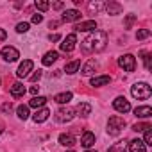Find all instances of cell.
<instances>
[{
	"label": "cell",
	"instance_id": "obj_1",
	"mask_svg": "<svg viewBox=\"0 0 152 152\" xmlns=\"http://www.w3.org/2000/svg\"><path fill=\"white\" fill-rule=\"evenodd\" d=\"M106 45H107V34L104 31H95L91 36H88L83 41L81 48L83 52H100L106 48Z\"/></svg>",
	"mask_w": 152,
	"mask_h": 152
},
{
	"label": "cell",
	"instance_id": "obj_2",
	"mask_svg": "<svg viewBox=\"0 0 152 152\" xmlns=\"http://www.w3.org/2000/svg\"><path fill=\"white\" fill-rule=\"evenodd\" d=\"M150 93H152V90H150V86H148L147 83H136V84L131 88V95H132L134 99H138V100L148 99Z\"/></svg>",
	"mask_w": 152,
	"mask_h": 152
},
{
	"label": "cell",
	"instance_id": "obj_3",
	"mask_svg": "<svg viewBox=\"0 0 152 152\" xmlns=\"http://www.w3.org/2000/svg\"><path fill=\"white\" fill-rule=\"evenodd\" d=\"M124 127H125V120H124V118H120V116H111L109 122H107V134L118 136Z\"/></svg>",
	"mask_w": 152,
	"mask_h": 152
},
{
	"label": "cell",
	"instance_id": "obj_4",
	"mask_svg": "<svg viewBox=\"0 0 152 152\" xmlns=\"http://www.w3.org/2000/svg\"><path fill=\"white\" fill-rule=\"evenodd\" d=\"M118 64H120L125 72H134V70H136V59H134V56H131V54L122 56V57L118 59Z\"/></svg>",
	"mask_w": 152,
	"mask_h": 152
},
{
	"label": "cell",
	"instance_id": "obj_5",
	"mask_svg": "<svg viewBox=\"0 0 152 152\" xmlns=\"http://www.w3.org/2000/svg\"><path fill=\"white\" fill-rule=\"evenodd\" d=\"M73 116H75V109H72V107H61L56 113L57 122H70V120H73Z\"/></svg>",
	"mask_w": 152,
	"mask_h": 152
},
{
	"label": "cell",
	"instance_id": "obj_6",
	"mask_svg": "<svg viewBox=\"0 0 152 152\" xmlns=\"http://www.w3.org/2000/svg\"><path fill=\"white\" fill-rule=\"evenodd\" d=\"M113 107L118 111V113H129L131 111V104L125 97H116L113 100Z\"/></svg>",
	"mask_w": 152,
	"mask_h": 152
},
{
	"label": "cell",
	"instance_id": "obj_7",
	"mask_svg": "<svg viewBox=\"0 0 152 152\" xmlns=\"http://www.w3.org/2000/svg\"><path fill=\"white\" fill-rule=\"evenodd\" d=\"M75 45H77V36L72 32V34H68V36L63 39V43H61L59 47H61L63 52H72V50L75 48Z\"/></svg>",
	"mask_w": 152,
	"mask_h": 152
},
{
	"label": "cell",
	"instance_id": "obj_8",
	"mask_svg": "<svg viewBox=\"0 0 152 152\" xmlns=\"http://www.w3.org/2000/svg\"><path fill=\"white\" fill-rule=\"evenodd\" d=\"M0 54H2L4 61H7V63H13V61H16V59L20 57V52H18L15 47H4Z\"/></svg>",
	"mask_w": 152,
	"mask_h": 152
},
{
	"label": "cell",
	"instance_id": "obj_9",
	"mask_svg": "<svg viewBox=\"0 0 152 152\" xmlns=\"http://www.w3.org/2000/svg\"><path fill=\"white\" fill-rule=\"evenodd\" d=\"M34 68V63L31 61V59H25L20 66H18V70H16V75L20 79H25V77H29V72Z\"/></svg>",
	"mask_w": 152,
	"mask_h": 152
},
{
	"label": "cell",
	"instance_id": "obj_10",
	"mask_svg": "<svg viewBox=\"0 0 152 152\" xmlns=\"http://www.w3.org/2000/svg\"><path fill=\"white\" fill-rule=\"evenodd\" d=\"M77 32H90V31H95L97 29V22L95 20H88V22H81L73 27Z\"/></svg>",
	"mask_w": 152,
	"mask_h": 152
},
{
	"label": "cell",
	"instance_id": "obj_11",
	"mask_svg": "<svg viewBox=\"0 0 152 152\" xmlns=\"http://www.w3.org/2000/svg\"><path fill=\"white\" fill-rule=\"evenodd\" d=\"M63 20L64 22H77V20H81V11H77V9H66L63 13Z\"/></svg>",
	"mask_w": 152,
	"mask_h": 152
},
{
	"label": "cell",
	"instance_id": "obj_12",
	"mask_svg": "<svg viewBox=\"0 0 152 152\" xmlns=\"http://www.w3.org/2000/svg\"><path fill=\"white\" fill-rule=\"evenodd\" d=\"M48 115H50V111H48L47 107H41V109H38V111L32 115V120H34L36 124H41V122H45V120L48 118Z\"/></svg>",
	"mask_w": 152,
	"mask_h": 152
},
{
	"label": "cell",
	"instance_id": "obj_13",
	"mask_svg": "<svg viewBox=\"0 0 152 152\" xmlns=\"http://www.w3.org/2000/svg\"><path fill=\"white\" fill-rule=\"evenodd\" d=\"M134 115L138 118H148V116H152V107L150 106H140L134 109Z\"/></svg>",
	"mask_w": 152,
	"mask_h": 152
},
{
	"label": "cell",
	"instance_id": "obj_14",
	"mask_svg": "<svg viewBox=\"0 0 152 152\" xmlns=\"http://www.w3.org/2000/svg\"><path fill=\"white\" fill-rule=\"evenodd\" d=\"M129 150L131 152H147V145L141 140H132L129 143Z\"/></svg>",
	"mask_w": 152,
	"mask_h": 152
},
{
	"label": "cell",
	"instance_id": "obj_15",
	"mask_svg": "<svg viewBox=\"0 0 152 152\" xmlns=\"http://www.w3.org/2000/svg\"><path fill=\"white\" fill-rule=\"evenodd\" d=\"M23 93H25V88L22 83H15L11 86V97L13 99H20V97H23Z\"/></svg>",
	"mask_w": 152,
	"mask_h": 152
},
{
	"label": "cell",
	"instance_id": "obj_16",
	"mask_svg": "<svg viewBox=\"0 0 152 152\" xmlns=\"http://www.w3.org/2000/svg\"><path fill=\"white\" fill-rule=\"evenodd\" d=\"M93 143H95V134L90 132V131H86V132L83 134V138H81V145L88 148V147H91Z\"/></svg>",
	"mask_w": 152,
	"mask_h": 152
},
{
	"label": "cell",
	"instance_id": "obj_17",
	"mask_svg": "<svg viewBox=\"0 0 152 152\" xmlns=\"http://www.w3.org/2000/svg\"><path fill=\"white\" fill-rule=\"evenodd\" d=\"M97 66H99L97 61H95V59H90V61L83 66V75H86V77H88V75H91V73L97 70Z\"/></svg>",
	"mask_w": 152,
	"mask_h": 152
},
{
	"label": "cell",
	"instance_id": "obj_18",
	"mask_svg": "<svg viewBox=\"0 0 152 152\" xmlns=\"http://www.w3.org/2000/svg\"><path fill=\"white\" fill-rule=\"evenodd\" d=\"M57 57H59V54L52 50V52H47V54H45V57L41 59V63H43L45 66H50L52 63H56V61H57Z\"/></svg>",
	"mask_w": 152,
	"mask_h": 152
},
{
	"label": "cell",
	"instance_id": "obj_19",
	"mask_svg": "<svg viewBox=\"0 0 152 152\" xmlns=\"http://www.w3.org/2000/svg\"><path fill=\"white\" fill-rule=\"evenodd\" d=\"M59 143H61L63 147H73V145H75V138H73L72 134H61V136H59Z\"/></svg>",
	"mask_w": 152,
	"mask_h": 152
},
{
	"label": "cell",
	"instance_id": "obj_20",
	"mask_svg": "<svg viewBox=\"0 0 152 152\" xmlns=\"http://www.w3.org/2000/svg\"><path fill=\"white\" fill-rule=\"evenodd\" d=\"M104 7H106L107 15H120V11H122V6L116 4V2H109V4H106Z\"/></svg>",
	"mask_w": 152,
	"mask_h": 152
},
{
	"label": "cell",
	"instance_id": "obj_21",
	"mask_svg": "<svg viewBox=\"0 0 152 152\" xmlns=\"http://www.w3.org/2000/svg\"><path fill=\"white\" fill-rule=\"evenodd\" d=\"M54 100H56L57 104H68V102L72 100V93H70V91H64V93H57V95L54 97Z\"/></svg>",
	"mask_w": 152,
	"mask_h": 152
},
{
	"label": "cell",
	"instance_id": "obj_22",
	"mask_svg": "<svg viewBox=\"0 0 152 152\" xmlns=\"http://www.w3.org/2000/svg\"><path fill=\"white\" fill-rule=\"evenodd\" d=\"M111 77L109 75H100V77H93L91 79V86H104V84H109Z\"/></svg>",
	"mask_w": 152,
	"mask_h": 152
},
{
	"label": "cell",
	"instance_id": "obj_23",
	"mask_svg": "<svg viewBox=\"0 0 152 152\" xmlns=\"http://www.w3.org/2000/svg\"><path fill=\"white\" fill-rule=\"evenodd\" d=\"M75 111H77L81 116H88V115L91 113V106H90L88 102H81V104L77 106V109H75Z\"/></svg>",
	"mask_w": 152,
	"mask_h": 152
},
{
	"label": "cell",
	"instance_id": "obj_24",
	"mask_svg": "<svg viewBox=\"0 0 152 152\" xmlns=\"http://www.w3.org/2000/svg\"><path fill=\"white\" fill-rule=\"evenodd\" d=\"M45 104H47V99H45V97H32V100L29 102V106H31V107H36V109H38V107L41 109Z\"/></svg>",
	"mask_w": 152,
	"mask_h": 152
},
{
	"label": "cell",
	"instance_id": "obj_25",
	"mask_svg": "<svg viewBox=\"0 0 152 152\" xmlns=\"http://www.w3.org/2000/svg\"><path fill=\"white\" fill-rule=\"evenodd\" d=\"M79 66H81V61L79 59H75V61H72V63H68L66 64V73H75V72H77L79 70Z\"/></svg>",
	"mask_w": 152,
	"mask_h": 152
},
{
	"label": "cell",
	"instance_id": "obj_26",
	"mask_svg": "<svg viewBox=\"0 0 152 152\" xmlns=\"http://www.w3.org/2000/svg\"><path fill=\"white\" fill-rule=\"evenodd\" d=\"M16 113H18V118L20 120H27L29 118V106H18Z\"/></svg>",
	"mask_w": 152,
	"mask_h": 152
},
{
	"label": "cell",
	"instance_id": "obj_27",
	"mask_svg": "<svg viewBox=\"0 0 152 152\" xmlns=\"http://www.w3.org/2000/svg\"><path fill=\"white\" fill-rule=\"evenodd\" d=\"M107 152H125V141H118L107 148Z\"/></svg>",
	"mask_w": 152,
	"mask_h": 152
},
{
	"label": "cell",
	"instance_id": "obj_28",
	"mask_svg": "<svg viewBox=\"0 0 152 152\" xmlns=\"http://www.w3.org/2000/svg\"><path fill=\"white\" fill-rule=\"evenodd\" d=\"M132 129H134L136 132H143V131H148V129H152V127H150V124H136Z\"/></svg>",
	"mask_w": 152,
	"mask_h": 152
},
{
	"label": "cell",
	"instance_id": "obj_29",
	"mask_svg": "<svg viewBox=\"0 0 152 152\" xmlns=\"http://www.w3.org/2000/svg\"><path fill=\"white\" fill-rule=\"evenodd\" d=\"M36 7L39 11H47L50 7V2H45V0H36Z\"/></svg>",
	"mask_w": 152,
	"mask_h": 152
},
{
	"label": "cell",
	"instance_id": "obj_30",
	"mask_svg": "<svg viewBox=\"0 0 152 152\" xmlns=\"http://www.w3.org/2000/svg\"><path fill=\"white\" fill-rule=\"evenodd\" d=\"M104 6H106V4H102V2H91V4H90V11L99 13L100 9H104Z\"/></svg>",
	"mask_w": 152,
	"mask_h": 152
},
{
	"label": "cell",
	"instance_id": "obj_31",
	"mask_svg": "<svg viewBox=\"0 0 152 152\" xmlns=\"http://www.w3.org/2000/svg\"><path fill=\"white\" fill-rule=\"evenodd\" d=\"M150 36V31L148 29H140L138 32H136V38L138 39H145V38H148Z\"/></svg>",
	"mask_w": 152,
	"mask_h": 152
},
{
	"label": "cell",
	"instance_id": "obj_32",
	"mask_svg": "<svg viewBox=\"0 0 152 152\" xmlns=\"http://www.w3.org/2000/svg\"><path fill=\"white\" fill-rule=\"evenodd\" d=\"M27 31H29V23L27 22H22V23L16 25V32H27Z\"/></svg>",
	"mask_w": 152,
	"mask_h": 152
},
{
	"label": "cell",
	"instance_id": "obj_33",
	"mask_svg": "<svg viewBox=\"0 0 152 152\" xmlns=\"http://www.w3.org/2000/svg\"><path fill=\"white\" fill-rule=\"evenodd\" d=\"M143 143H145V145H152V131H150V129L145 131V140H143Z\"/></svg>",
	"mask_w": 152,
	"mask_h": 152
},
{
	"label": "cell",
	"instance_id": "obj_34",
	"mask_svg": "<svg viewBox=\"0 0 152 152\" xmlns=\"http://www.w3.org/2000/svg\"><path fill=\"white\" fill-rule=\"evenodd\" d=\"M143 61H145V68L150 70V54L148 52H143Z\"/></svg>",
	"mask_w": 152,
	"mask_h": 152
},
{
	"label": "cell",
	"instance_id": "obj_35",
	"mask_svg": "<svg viewBox=\"0 0 152 152\" xmlns=\"http://www.w3.org/2000/svg\"><path fill=\"white\" fill-rule=\"evenodd\" d=\"M29 79H31L32 83H36V81H39V79H41V72H39V70H38V72H34L32 75H29Z\"/></svg>",
	"mask_w": 152,
	"mask_h": 152
},
{
	"label": "cell",
	"instance_id": "obj_36",
	"mask_svg": "<svg viewBox=\"0 0 152 152\" xmlns=\"http://www.w3.org/2000/svg\"><path fill=\"white\" fill-rule=\"evenodd\" d=\"M0 109H2L4 113H11L13 111V104L11 102H6V104H2V107H0Z\"/></svg>",
	"mask_w": 152,
	"mask_h": 152
},
{
	"label": "cell",
	"instance_id": "obj_37",
	"mask_svg": "<svg viewBox=\"0 0 152 152\" xmlns=\"http://www.w3.org/2000/svg\"><path fill=\"white\" fill-rule=\"evenodd\" d=\"M43 22V15H32V23H41Z\"/></svg>",
	"mask_w": 152,
	"mask_h": 152
},
{
	"label": "cell",
	"instance_id": "obj_38",
	"mask_svg": "<svg viewBox=\"0 0 152 152\" xmlns=\"http://www.w3.org/2000/svg\"><path fill=\"white\" fill-rule=\"evenodd\" d=\"M134 20H136V16H134V15H129V16H127V22H125V25H127V27H131Z\"/></svg>",
	"mask_w": 152,
	"mask_h": 152
},
{
	"label": "cell",
	"instance_id": "obj_39",
	"mask_svg": "<svg viewBox=\"0 0 152 152\" xmlns=\"http://www.w3.org/2000/svg\"><path fill=\"white\" fill-rule=\"evenodd\" d=\"M48 39H50V41H59V39H61V36H59V34H50V36H48Z\"/></svg>",
	"mask_w": 152,
	"mask_h": 152
},
{
	"label": "cell",
	"instance_id": "obj_40",
	"mask_svg": "<svg viewBox=\"0 0 152 152\" xmlns=\"http://www.w3.org/2000/svg\"><path fill=\"white\" fill-rule=\"evenodd\" d=\"M6 38H7V32H6L4 29H0V41H4Z\"/></svg>",
	"mask_w": 152,
	"mask_h": 152
},
{
	"label": "cell",
	"instance_id": "obj_41",
	"mask_svg": "<svg viewBox=\"0 0 152 152\" xmlns=\"http://www.w3.org/2000/svg\"><path fill=\"white\" fill-rule=\"evenodd\" d=\"M63 6H64L63 2H54V4H52V7H54V9H63Z\"/></svg>",
	"mask_w": 152,
	"mask_h": 152
},
{
	"label": "cell",
	"instance_id": "obj_42",
	"mask_svg": "<svg viewBox=\"0 0 152 152\" xmlns=\"http://www.w3.org/2000/svg\"><path fill=\"white\" fill-rule=\"evenodd\" d=\"M38 91H39V86H32V88H31V93H32L34 97L38 95Z\"/></svg>",
	"mask_w": 152,
	"mask_h": 152
},
{
	"label": "cell",
	"instance_id": "obj_43",
	"mask_svg": "<svg viewBox=\"0 0 152 152\" xmlns=\"http://www.w3.org/2000/svg\"><path fill=\"white\" fill-rule=\"evenodd\" d=\"M48 27H50V29H52V27H57V22H50V23H48Z\"/></svg>",
	"mask_w": 152,
	"mask_h": 152
},
{
	"label": "cell",
	"instance_id": "obj_44",
	"mask_svg": "<svg viewBox=\"0 0 152 152\" xmlns=\"http://www.w3.org/2000/svg\"><path fill=\"white\" fill-rule=\"evenodd\" d=\"M86 152H97V150H86Z\"/></svg>",
	"mask_w": 152,
	"mask_h": 152
},
{
	"label": "cell",
	"instance_id": "obj_45",
	"mask_svg": "<svg viewBox=\"0 0 152 152\" xmlns=\"http://www.w3.org/2000/svg\"><path fill=\"white\" fill-rule=\"evenodd\" d=\"M68 152H73V150H68Z\"/></svg>",
	"mask_w": 152,
	"mask_h": 152
},
{
	"label": "cell",
	"instance_id": "obj_46",
	"mask_svg": "<svg viewBox=\"0 0 152 152\" xmlns=\"http://www.w3.org/2000/svg\"><path fill=\"white\" fill-rule=\"evenodd\" d=\"M0 132H2V131H0Z\"/></svg>",
	"mask_w": 152,
	"mask_h": 152
}]
</instances>
